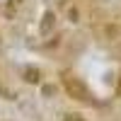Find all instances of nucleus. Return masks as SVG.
<instances>
[{
  "label": "nucleus",
  "mask_w": 121,
  "mask_h": 121,
  "mask_svg": "<svg viewBox=\"0 0 121 121\" xmlns=\"http://www.w3.org/2000/svg\"><path fill=\"white\" fill-rule=\"evenodd\" d=\"M63 87H65V92L73 97V99H78V102H85V104L92 102V97H90V90L85 87L82 80L75 78L73 73H63Z\"/></svg>",
  "instance_id": "1"
},
{
  "label": "nucleus",
  "mask_w": 121,
  "mask_h": 121,
  "mask_svg": "<svg viewBox=\"0 0 121 121\" xmlns=\"http://www.w3.org/2000/svg\"><path fill=\"white\" fill-rule=\"evenodd\" d=\"M53 24H56V15L53 12H44L41 17V24H39V32H41V36H48L53 32Z\"/></svg>",
  "instance_id": "2"
},
{
  "label": "nucleus",
  "mask_w": 121,
  "mask_h": 121,
  "mask_svg": "<svg viewBox=\"0 0 121 121\" xmlns=\"http://www.w3.org/2000/svg\"><path fill=\"white\" fill-rule=\"evenodd\" d=\"M99 34H102V39L112 41V39H116V36H119V29H116L114 24H104L102 29H99Z\"/></svg>",
  "instance_id": "3"
},
{
  "label": "nucleus",
  "mask_w": 121,
  "mask_h": 121,
  "mask_svg": "<svg viewBox=\"0 0 121 121\" xmlns=\"http://www.w3.org/2000/svg\"><path fill=\"white\" fill-rule=\"evenodd\" d=\"M39 78H41V75H39L36 68H27L24 70V80H27V82H39Z\"/></svg>",
  "instance_id": "4"
},
{
  "label": "nucleus",
  "mask_w": 121,
  "mask_h": 121,
  "mask_svg": "<svg viewBox=\"0 0 121 121\" xmlns=\"http://www.w3.org/2000/svg\"><path fill=\"white\" fill-rule=\"evenodd\" d=\"M44 97H51V95H56V90H53V85H44Z\"/></svg>",
  "instance_id": "5"
},
{
  "label": "nucleus",
  "mask_w": 121,
  "mask_h": 121,
  "mask_svg": "<svg viewBox=\"0 0 121 121\" xmlns=\"http://www.w3.org/2000/svg\"><path fill=\"white\" fill-rule=\"evenodd\" d=\"M63 121H85V119L80 116V114H68V116H65Z\"/></svg>",
  "instance_id": "6"
}]
</instances>
